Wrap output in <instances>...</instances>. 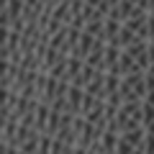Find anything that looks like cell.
I'll return each instance as SVG.
<instances>
[{"mask_svg": "<svg viewBox=\"0 0 154 154\" xmlns=\"http://www.w3.org/2000/svg\"><path fill=\"white\" fill-rule=\"evenodd\" d=\"M149 93L146 88V75L144 72H134V75H123L121 80V95H123V103L128 100H144Z\"/></svg>", "mask_w": 154, "mask_h": 154, "instance_id": "6da1fadb", "label": "cell"}]
</instances>
